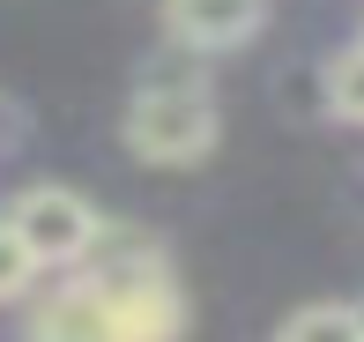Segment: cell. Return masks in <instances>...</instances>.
<instances>
[{
  "label": "cell",
  "instance_id": "cell-3",
  "mask_svg": "<svg viewBox=\"0 0 364 342\" xmlns=\"http://www.w3.org/2000/svg\"><path fill=\"white\" fill-rule=\"evenodd\" d=\"M260 15H268V0H171L164 30L178 38V53H230L260 30Z\"/></svg>",
  "mask_w": 364,
  "mask_h": 342
},
{
  "label": "cell",
  "instance_id": "cell-1",
  "mask_svg": "<svg viewBox=\"0 0 364 342\" xmlns=\"http://www.w3.org/2000/svg\"><path fill=\"white\" fill-rule=\"evenodd\" d=\"M127 149L156 171L201 164L216 149V105H208V90L186 82V75H149V90L127 105Z\"/></svg>",
  "mask_w": 364,
  "mask_h": 342
},
{
  "label": "cell",
  "instance_id": "cell-5",
  "mask_svg": "<svg viewBox=\"0 0 364 342\" xmlns=\"http://www.w3.org/2000/svg\"><path fill=\"white\" fill-rule=\"evenodd\" d=\"M327 105H335L342 119H364V45H350V53L327 68Z\"/></svg>",
  "mask_w": 364,
  "mask_h": 342
},
{
  "label": "cell",
  "instance_id": "cell-6",
  "mask_svg": "<svg viewBox=\"0 0 364 342\" xmlns=\"http://www.w3.org/2000/svg\"><path fill=\"white\" fill-rule=\"evenodd\" d=\"M30 275H38V260H30V246L15 238V223H0V298H23Z\"/></svg>",
  "mask_w": 364,
  "mask_h": 342
},
{
  "label": "cell",
  "instance_id": "cell-2",
  "mask_svg": "<svg viewBox=\"0 0 364 342\" xmlns=\"http://www.w3.org/2000/svg\"><path fill=\"white\" fill-rule=\"evenodd\" d=\"M8 223H15V238L30 246L38 268H68L97 238V208L82 201V193H68V186H30L23 201L8 208Z\"/></svg>",
  "mask_w": 364,
  "mask_h": 342
},
{
  "label": "cell",
  "instance_id": "cell-4",
  "mask_svg": "<svg viewBox=\"0 0 364 342\" xmlns=\"http://www.w3.org/2000/svg\"><path fill=\"white\" fill-rule=\"evenodd\" d=\"M357 335H364L357 305H297L283 320V342H357Z\"/></svg>",
  "mask_w": 364,
  "mask_h": 342
}]
</instances>
